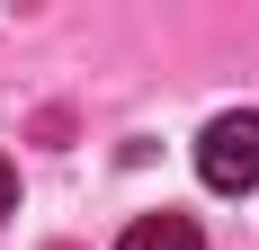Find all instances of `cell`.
Returning <instances> with one entry per match:
<instances>
[{
    "label": "cell",
    "instance_id": "3",
    "mask_svg": "<svg viewBox=\"0 0 259 250\" xmlns=\"http://www.w3.org/2000/svg\"><path fill=\"white\" fill-rule=\"evenodd\" d=\"M9 215H18V170L0 161V224H9Z\"/></svg>",
    "mask_w": 259,
    "mask_h": 250
},
{
    "label": "cell",
    "instance_id": "1",
    "mask_svg": "<svg viewBox=\"0 0 259 250\" xmlns=\"http://www.w3.org/2000/svg\"><path fill=\"white\" fill-rule=\"evenodd\" d=\"M197 179L224 188V197L259 188V107H224V116H206V134H197Z\"/></svg>",
    "mask_w": 259,
    "mask_h": 250
},
{
    "label": "cell",
    "instance_id": "2",
    "mask_svg": "<svg viewBox=\"0 0 259 250\" xmlns=\"http://www.w3.org/2000/svg\"><path fill=\"white\" fill-rule=\"evenodd\" d=\"M116 250H206V232L188 224V215H134L116 232Z\"/></svg>",
    "mask_w": 259,
    "mask_h": 250
}]
</instances>
